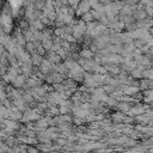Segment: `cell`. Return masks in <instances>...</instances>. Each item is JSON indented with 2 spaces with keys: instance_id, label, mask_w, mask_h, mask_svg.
<instances>
[{
  "instance_id": "obj_1",
  "label": "cell",
  "mask_w": 153,
  "mask_h": 153,
  "mask_svg": "<svg viewBox=\"0 0 153 153\" xmlns=\"http://www.w3.org/2000/svg\"><path fill=\"white\" fill-rule=\"evenodd\" d=\"M91 7H92V6H91V4H90L88 0H80L78 7H76V10H75V14H76V16H82V14L90 12V11H91Z\"/></svg>"
},
{
  "instance_id": "obj_2",
  "label": "cell",
  "mask_w": 153,
  "mask_h": 153,
  "mask_svg": "<svg viewBox=\"0 0 153 153\" xmlns=\"http://www.w3.org/2000/svg\"><path fill=\"white\" fill-rule=\"evenodd\" d=\"M143 102H153V90H146L143 92Z\"/></svg>"
},
{
  "instance_id": "obj_3",
  "label": "cell",
  "mask_w": 153,
  "mask_h": 153,
  "mask_svg": "<svg viewBox=\"0 0 153 153\" xmlns=\"http://www.w3.org/2000/svg\"><path fill=\"white\" fill-rule=\"evenodd\" d=\"M80 56H81L82 59L90 60V59L93 56V53H92V50H88V49H84V50H81V53H80Z\"/></svg>"
},
{
  "instance_id": "obj_4",
  "label": "cell",
  "mask_w": 153,
  "mask_h": 153,
  "mask_svg": "<svg viewBox=\"0 0 153 153\" xmlns=\"http://www.w3.org/2000/svg\"><path fill=\"white\" fill-rule=\"evenodd\" d=\"M81 20H82V22H85L86 24H87V23H91V22L93 20V17H92L91 12H87V13L82 14V16H81Z\"/></svg>"
},
{
  "instance_id": "obj_5",
  "label": "cell",
  "mask_w": 153,
  "mask_h": 153,
  "mask_svg": "<svg viewBox=\"0 0 153 153\" xmlns=\"http://www.w3.org/2000/svg\"><path fill=\"white\" fill-rule=\"evenodd\" d=\"M142 74H143V71L140 69V68H135V69L131 71V75H133V78H142V76H143Z\"/></svg>"
},
{
  "instance_id": "obj_6",
  "label": "cell",
  "mask_w": 153,
  "mask_h": 153,
  "mask_svg": "<svg viewBox=\"0 0 153 153\" xmlns=\"http://www.w3.org/2000/svg\"><path fill=\"white\" fill-rule=\"evenodd\" d=\"M143 78L145 79H149V80H153V68H151V69H146V71H143Z\"/></svg>"
},
{
  "instance_id": "obj_7",
  "label": "cell",
  "mask_w": 153,
  "mask_h": 153,
  "mask_svg": "<svg viewBox=\"0 0 153 153\" xmlns=\"http://www.w3.org/2000/svg\"><path fill=\"white\" fill-rule=\"evenodd\" d=\"M152 85H153V81L152 80H149V79H145V80H142L141 81V86L143 87V88H149V87H152Z\"/></svg>"
},
{
  "instance_id": "obj_8",
  "label": "cell",
  "mask_w": 153,
  "mask_h": 153,
  "mask_svg": "<svg viewBox=\"0 0 153 153\" xmlns=\"http://www.w3.org/2000/svg\"><path fill=\"white\" fill-rule=\"evenodd\" d=\"M143 111H145V108H143V106H137V105L130 110V112H133L134 115H140V114H142Z\"/></svg>"
},
{
  "instance_id": "obj_9",
  "label": "cell",
  "mask_w": 153,
  "mask_h": 153,
  "mask_svg": "<svg viewBox=\"0 0 153 153\" xmlns=\"http://www.w3.org/2000/svg\"><path fill=\"white\" fill-rule=\"evenodd\" d=\"M23 82H24V76H17V78L14 79V81H13L14 86H17V87L22 86V85H23Z\"/></svg>"
},
{
  "instance_id": "obj_10",
  "label": "cell",
  "mask_w": 153,
  "mask_h": 153,
  "mask_svg": "<svg viewBox=\"0 0 153 153\" xmlns=\"http://www.w3.org/2000/svg\"><path fill=\"white\" fill-rule=\"evenodd\" d=\"M79 2H80V0H68V5H69L72 8H74V10H76Z\"/></svg>"
},
{
  "instance_id": "obj_11",
  "label": "cell",
  "mask_w": 153,
  "mask_h": 153,
  "mask_svg": "<svg viewBox=\"0 0 153 153\" xmlns=\"http://www.w3.org/2000/svg\"><path fill=\"white\" fill-rule=\"evenodd\" d=\"M118 105H120L118 108H120L121 110H124V111H128V110H129V104H128V103H121V104H118Z\"/></svg>"
},
{
  "instance_id": "obj_12",
  "label": "cell",
  "mask_w": 153,
  "mask_h": 153,
  "mask_svg": "<svg viewBox=\"0 0 153 153\" xmlns=\"http://www.w3.org/2000/svg\"><path fill=\"white\" fill-rule=\"evenodd\" d=\"M32 61H33V63L38 65V63H41V62H42V59H41V56L35 55V56H33V59H32Z\"/></svg>"
},
{
  "instance_id": "obj_13",
  "label": "cell",
  "mask_w": 153,
  "mask_h": 153,
  "mask_svg": "<svg viewBox=\"0 0 153 153\" xmlns=\"http://www.w3.org/2000/svg\"><path fill=\"white\" fill-rule=\"evenodd\" d=\"M19 25H20L22 27H27V26H29V23H27L26 20H22V22L19 23Z\"/></svg>"
},
{
  "instance_id": "obj_14",
  "label": "cell",
  "mask_w": 153,
  "mask_h": 153,
  "mask_svg": "<svg viewBox=\"0 0 153 153\" xmlns=\"http://www.w3.org/2000/svg\"><path fill=\"white\" fill-rule=\"evenodd\" d=\"M112 1H114V0H99V2H100V4H103V5H105V6H106V5H109V4H111Z\"/></svg>"
},
{
  "instance_id": "obj_15",
  "label": "cell",
  "mask_w": 153,
  "mask_h": 153,
  "mask_svg": "<svg viewBox=\"0 0 153 153\" xmlns=\"http://www.w3.org/2000/svg\"><path fill=\"white\" fill-rule=\"evenodd\" d=\"M26 47H27V50H29V51H33V49H35V47H33V44H32L31 42H30V43H27V45H26Z\"/></svg>"
},
{
  "instance_id": "obj_16",
  "label": "cell",
  "mask_w": 153,
  "mask_h": 153,
  "mask_svg": "<svg viewBox=\"0 0 153 153\" xmlns=\"http://www.w3.org/2000/svg\"><path fill=\"white\" fill-rule=\"evenodd\" d=\"M61 2L63 6H68V0H61Z\"/></svg>"
},
{
  "instance_id": "obj_17",
  "label": "cell",
  "mask_w": 153,
  "mask_h": 153,
  "mask_svg": "<svg viewBox=\"0 0 153 153\" xmlns=\"http://www.w3.org/2000/svg\"><path fill=\"white\" fill-rule=\"evenodd\" d=\"M149 114H151V115H153V110H151V111H149Z\"/></svg>"
},
{
  "instance_id": "obj_18",
  "label": "cell",
  "mask_w": 153,
  "mask_h": 153,
  "mask_svg": "<svg viewBox=\"0 0 153 153\" xmlns=\"http://www.w3.org/2000/svg\"><path fill=\"white\" fill-rule=\"evenodd\" d=\"M151 53H153V47H151Z\"/></svg>"
},
{
  "instance_id": "obj_19",
  "label": "cell",
  "mask_w": 153,
  "mask_h": 153,
  "mask_svg": "<svg viewBox=\"0 0 153 153\" xmlns=\"http://www.w3.org/2000/svg\"><path fill=\"white\" fill-rule=\"evenodd\" d=\"M1 5H2V2H1V0H0V8H1Z\"/></svg>"
}]
</instances>
